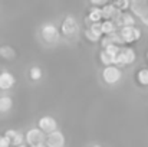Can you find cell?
Here are the masks:
<instances>
[{"label": "cell", "mask_w": 148, "mask_h": 147, "mask_svg": "<svg viewBox=\"0 0 148 147\" xmlns=\"http://www.w3.org/2000/svg\"><path fill=\"white\" fill-rule=\"evenodd\" d=\"M39 32H40V38H42L46 43H49V45L59 43V41H60V38H62L59 28H58L55 23H52V22L43 23V25L40 26V30H39Z\"/></svg>", "instance_id": "6da1fadb"}, {"label": "cell", "mask_w": 148, "mask_h": 147, "mask_svg": "<svg viewBox=\"0 0 148 147\" xmlns=\"http://www.w3.org/2000/svg\"><path fill=\"white\" fill-rule=\"evenodd\" d=\"M101 77H102V81L106 85L112 87V85H116L122 79V69L118 65H114V63L105 65L102 72H101Z\"/></svg>", "instance_id": "7a4b0ae2"}, {"label": "cell", "mask_w": 148, "mask_h": 147, "mask_svg": "<svg viewBox=\"0 0 148 147\" xmlns=\"http://www.w3.org/2000/svg\"><path fill=\"white\" fill-rule=\"evenodd\" d=\"M118 32L124 41L125 45H131V43H135L141 39L143 36V30L135 26V25H127V26H121L118 28Z\"/></svg>", "instance_id": "3957f363"}, {"label": "cell", "mask_w": 148, "mask_h": 147, "mask_svg": "<svg viewBox=\"0 0 148 147\" xmlns=\"http://www.w3.org/2000/svg\"><path fill=\"white\" fill-rule=\"evenodd\" d=\"M25 143L32 147H43L46 146V133L42 131L39 127L29 128L25 134Z\"/></svg>", "instance_id": "277c9868"}, {"label": "cell", "mask_w": 148, "mask_h": 147, "mask_svg": "<svg viewBox=\"0 0 148 147\" xmlns=\"http://www.w3.org/2000/svg\"><path fill=\"white\" fill-rule=\"evenodd\" d=\"M137 61V52L135 49L131 48V46H125L122 45L118 55H116V59H115V63L114 65H118L119 68H124V66H130L132 65L134 62Z\"/></svg>", "instance_id": "5b68a950"}, {"label": "cell", "mask_w": 148, "mask_h": 147, "mask_svg": "<svg viewBox=\"0 0 148 147\" xmlns=\"http://www.w3.org/2000/svg\"><path fill=\"white\" fill-rule=\"evenodd\" d=\"M78 20H76V17L73 16V14H66L65 17H63V20H62V23H60V28H59V30H60V35L63 36V38H66V39H72V38H75L76 36V33H78Z\"/></svg>", "instance_id": "8992f818"}, {"label": "cell", "mask_w": 148, "mask_h": 147, "mask_svg": "<svg viewBox=\"0 0 148 147\" xmlns=\"http://www.w3.org/2000/svg\"><path fill=\"white\" fill-rule=\"evenodd\" d=\"M66 144V139L60 130H53L46 133V146L48 147H63Z\"/></svg>", "instance_id": "52a82bcc"}, {"label": "cell", "mask_w": 148, "mask_h": 147, "mask_svg": "<svg viewBox=\"0 0 148 147\" xmlns=\"http://www.w3.org/2000/svg\"><path fill=\"white\" fill-rule=\"evenodd\" d=\"M135 17L141 19L148 14V0H131V7Z\"/></svg>", "instance_id": "ba28073f"}, {"label": "cell", "mask_w": 148, "mask_h": 147, "mask_svg": "<svg viewBox=\"0 0 148 147\" xmlns=\"http://www.w3.org/2000/svg\"><path fill=\"white\" fill-rule=\"evenodd\" d=\"M38 127L45 133H50V131L58 128V121L52 115H43L38 120Z\"/></svg>", "instance_id": "9c48e42d"}, {"label": "cell", "mask_w": 148, "mask_h": 147, "mask_svg": "<svg viewBox=\"0 0 148 147\" xmlns=\"http://www.w3.org/2000/svg\"><path fill=\"white\" fill-rule=\"evenodd\" d=\"M114 22L116 23L118 28L127 26V25H135V14L134 13H130L128 10H124V12L121 10L116 14V17L114 19Z\"/></svg>", "instance_id": "30bf717a"}, {"label": "cell", "mask_w": 148, "mask_h": 147, "mask_svg": "<svg viewBox=\"0 0 148 147\" xmlns=\"http://www.w3.org/2000/svg\"><path fill=\"white\" fill-rule=\"evenodd\" d=\"M16 84V78L12 72L9 71H1L0 72V90L1 91H7L12 90Z\"/></svg>", "instance_id": "8fae6325"}, {"label": "cell", "mask_w": 148, "mask_h": 147, "mask_svg": "<svg viewBox=\"0 0 148 147\" xmlns=\"http://www.w3.org/2000/svg\"><path fill=\"white\" fill-rule=\"evenodd\" d=\"M101 10H102V19H111V20H114L115 17H116V14L121 12L115 4H114V1L112 3H105L103 6H101Z\"/></svg>", "instance_id": "7c38bea8"}, {"label": "cell", "mask_w": 148, "mask_h": 147, "mask_svg": "<svg viewBox=\"0 0 148 147\" xmlns=\"http://www.w3.org/2000/svg\"><path fill=\"white\" fill-rule=\"evenodd\" d=\"M101 30H102V35H111L112 32L118 30V26L111 19H102L101 20Z\"/></svg>", "instance_id": "4fadbf2b"}, {"label": "cell", "mask_w": 148, "mask_h": 147, "mask_svg": "<svg viewBox=\"0 0 148 147\" xmlns=\"http://www.w3.org/2000/svg\"><path fill=\"white\" fill-rule=\"evenodd\" d=\"M13 108V98L9 95H0V112H9Z\"/></svg>", "instance_id": "5bb4252c"}, {"label": "cell", "mask_w": 148, "mask_h": 147, "mask_svg": "<svg viewBox=\"0 0 148 147\" xmlns=\"http://www.w3.org/2000/svg\"><path fill=\"white\" fill-rule=\"evenodd\" d=\"M135 81L141 87H148V68H141L135 74Z\"/></svg>", "instance_id": "9a60e30c"}, {"label": "cell", "mask_w": 148, "mask_h": 147, "mask_svg": "<svg viewBox=\"0 0 148 147\" xmlns=\"http://www.w3.org/2000/svg\"><path fill=\"white\" fill-rule=\"evenodd\" d=\"M88 20L89 22H101L102 20V10L99 6H92L89 9V13H88Z\"/></svg>", "instance_id": "2e32d148"}, {"label": "cell", "mask_w": 148, "mask_h": 147, "mask_svg": "<svg viewBox=\"0 0 148 147\" xmlns=\"http://www.w3.org/2000/svg\"><path fill=\"white\" fill-rule=\"evenodd\" d=\"M42 77H43V71H42V68H40V66L35 65V66H32V68L29 69V78H30L33 82L40 81V79H42Z\"/></svg>", "instance_id": "e0dca14e"}, {"label": "cell", "mask_w": 148, "mask_h": 147, "mask_svg": "<svg viewBox=\"0 0 148 147\" xmlns=\"http://www.w3.org/2000/svg\"><path fill=\"white\" fill-rule=\"evenodd\" d=\"M0 56H1L3 59L12 61V59L16 56V52H14V49L12 48V46L4 45V46H1V48H0Z\"/></svg>", "instance_id": "ac0fdd59"}, {"label": "cell", "mask_w": 148, "mask_h": 147, "mask_svg": "<svg viewBox=\"0 0 148 147\" xmlns=\"http://www.w3.org/2000/svg\"><path fill=\"white\" fill-rule=\"evenodd\" d=\"M103 49H105V50H106V53L112 58V63H115L116 55H118V52H119L121 46H119V45H115V43H109V45H106Z\"/></svg>", "instance_id": "d6986e66"}, {"label": "cell", "mask_w": 148, "mask_h": 147, "mask_svg": "<svg viewBox=\"0 0 148 147\" xmlns=\"http://www.w3.org/2000/svg\"><path fill=\"white\" fill-rule=\"evenodd\" d=\"M10 144H13V146H25V134L20 133V131H17L10 139Z\"/></svg>", "instance_id": "ffe728a7"}, {"label": "cell", "mask_w": 148, "mask_h": 147, "mask_svg": "<svg viewBox=\"0 0 148 147\" xmlns=\"http://www.w3.org/2000/svg\"><path fill=\"white\" fill-rule=\"evenodd\" d=\"M99 61H101V63L105 66V65H111L112 63V58L106 53V50L102 48L101 50H99Z\"/></svg>", "instance_id": "44dd1931"}, {"label": "cell", "mask_w": 148, "mask_h": 147, "mask_svg": "<svg viewBox=\"0 0 148 147\" xmlns=\"http://www.w3.org/2000/svg\"><path fill=\"white\" fill-rule=\"evenodd\" d=\"M114 4L119 9V10H128L131 7V0H114Z\"/></svg>", "instance_id": "7402d4cb"}, {"label": "cell", "mask_w": 148, "mask_h": 147, "mask_svg": "<svg viewBox=\"0 0 148 147\" xmlns=\"http://www.w3.org/2000/svg\"><path fill=\"white\" fill-rule=\"evenodd\" d=\"M84 36H85V39H86V41H89V42H92V43H98L99 39H101V38H98V36L95 35V33H92V32L89 30V28H86V29H85Z\"/></svg>", "instance_id": "603a6c76"}, {"label": "cell", "mask_w": 148, "mask_h": 147, "mask_svg": "<svg viewBox=\"0 0 148 147\" xmlns=\"http://www.w3.org/2000/svg\"><path fill=\"white\" fill-rule=\"evenodd\" d=\"M9 146H12V144H10L9 137H6L4 134H3V136H0V147H9Z\"/></svg>", "instance_id": "cb8c5ba5"}, {"label": "cell", "mask_w": 148, "mask_h": 147, "mask_svg": "<svg viewBox=\"0 0 148 147\" xmlns=\"http://www.w3.org/2000/svg\"><path fill=\"white\" fill-rule=\"evenodd\" d=\"M108 1H109V0H89V3H91L92 6H99V7L103 6L105 3H108Z\"/></svg>", "instance_id": "d4e9b609"}, {"label": "cell", "mask_w": 148, "mask_h": 147, "mask_svg": "<svg viewBox=\"0 0 148 147\" xmlns=\"http://www.w3.org/2000/svg\"><path fill=\"white\" fill-rule=\"evenodd\" d=\"M140 20L143 22V25H144V26H148V14L147 16H144V17H141Z\"/></svg>", "instance_id": "484cf974"}, {"label": "cell", "mask_w": 148, "mask_h": 147, "mask_svg": "<svg viewBox=\"0 0 148 147\" xmlns=\"http://www.w3.org/2000/svg\"><path fill=\"white\" fill-rule=\"evenodd\" d=\"M145 58H147V61H148V50H147V55H145Z\"/></svg>", "instance_id": "4316f807"}]
</instances>
